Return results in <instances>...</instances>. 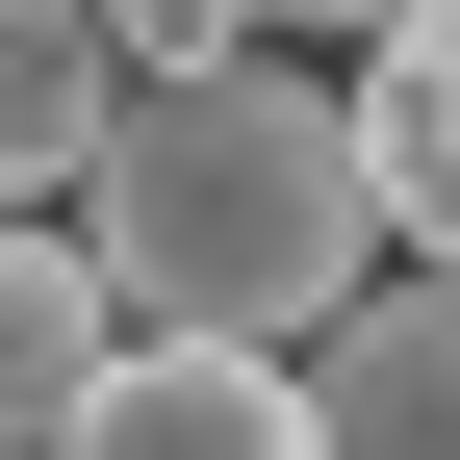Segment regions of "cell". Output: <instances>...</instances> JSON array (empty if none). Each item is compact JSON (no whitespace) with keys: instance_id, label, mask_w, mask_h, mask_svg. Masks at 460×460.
Here are the masks:
<instances>
[{"instance_id":"obj_1","label":"cell","mask_w":460,"mask_h":460,"mask_svg":"<svg viewBox=\"0 0 460 460\" xmlns=\"http://www.w3.org/2000/svg\"><path fill=\"white\" fill-rule=\"evenodd\" d=\"M77 256L128 332H281L307 358L332 307L384 281V154L332 77H256V51H180V77L102 102L77 154Z\"/></svg>"},{"instance_id":"obj_2","label":"cell","mask_w":460,"mask_h":460,"mask_svg":"<svg viewBox=\"0 0 460 460\" xmlns=\"http://www.w3.org/2000/svg\"><path fill=\"white\" fill-rule=\"evenodd\" d=\"M77 460H307V358L281 332H102Z\"/></svg>"},{"instance_id":"obj_3","label":"cell","mask_w":460,"mask_h":460,"mask_svg":"<svg viewBox=\"0 0 460 460\" xmlns=\"http://www.w3.org/2000/svg\"><path fill=\"white\" fill-rule=\"evenodd\" d=\"M307 460H460V256H384L307 332Z\"/></svg>"},{"instance_id":"obj_4","label":"cell","mask_w":460,"mask_h":460,"mask_svg":"<svg viewBox=\"0 0 460 460\" xmlns=\"http://www.w3.org/2000/svg\"><path fill=\"white\" fill-rule=\"evenodd\" d=\"M102 332H128V307H102V256H77L51 205H0V460H77Z\"/></svg>"},{"instance_id":"obj_5","label":"cell","mask_w":460,"mask_h":460,"mask_svg":"<svg viewBox=\"0 0 460 460\" xmlns=\"http://www.w3.org/2000/svg\"><path fill=\"white\" fill-rule=\"evenodd\" d=\"M358 154H384V256H460V0H384Z\"/></svg>"},{"instance_id":"obj_6","label":"cell","mask_w":460,"mask_h":460,"mask_svg":"<svg viewBox=\"0 0 460 460\" xmlns=\"http://www.w3.org/2000/svg\"><path fill=\"white\" fill-rule=\"evenodd\" d=\"M102 102H128V51H102V0H0V205H77Z\"/></svg>"},{"instance_id":"obj_7","label":"cell","mask_w":460,"mask_h":460,"mask_svg":"<svg viewBox=\"0 0 460 460\" xmlns=\"http://www.w3.org/2000/svg\"><path fill=\"white\" fill-rule=\"evenodd\" d=\"M256 26V0H102V51H128V77H180V51H230Z\"/></svg>"},{"instance_id":"obj_8","label":"cell","mask_w":460,"mask_h":460,"mask_svg":"<svg viewBox=\"0 0 460 460\" xmlns=\"http://www.w3.org/2000/svg\"><path fill=\"white\" fill-rule=\"evenodd\" d=\"M256 26H384V0H256Z\"/></svg>"}]
</instances>
